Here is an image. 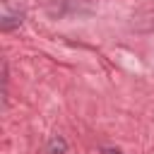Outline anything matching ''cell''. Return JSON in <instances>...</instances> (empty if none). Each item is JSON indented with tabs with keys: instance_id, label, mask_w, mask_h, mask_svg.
I'll return each mask as SVG.
<instances>
[{
	"instance_id": "3",
	"label": "cell",
	"mask_w": 154,
	"mask_h": 154,
	"mask_svg": "<svg viewBox=\"0 0 154 154\" xmlns=\"http://www.w3.org/2000/svg\"><path fill=\"white\" fill-rule=\"evenodd\" d=\"M101 154H123V152H120L118 147H103V149H101Z\"/></svg>"
},
{
	"instance_id": "2",
	"label": "cell",
	"mask_w": 154,
	"mask_h": 154,
	"mask_svg": "<svg viewBox=\"0 0 154 154\" xmlns=\"http://www.w3.org/2000/svg\"><path fill=\"white\" fill-rule=\"evenodd\" d=\"M65 149H67V142H65L60 135L51 137V142H48V152H51V154H63Z\"/></svg>"
},
{
	"instance_id": "1",
	"label": "cell",
	"mask_w": 154,
	"mask_h": 154,
	"mask_svg": "<svg viewBox=\"0 0 154 154\" xmlns=\"http://www.w3.org/2000/svg\"><path fill=\"white\" fill-rule=\"evenodd\" d=\"M17 26H22V12H5L2 19H0V29L2 31H12Z\"/></svg>"
}]
</instances>
